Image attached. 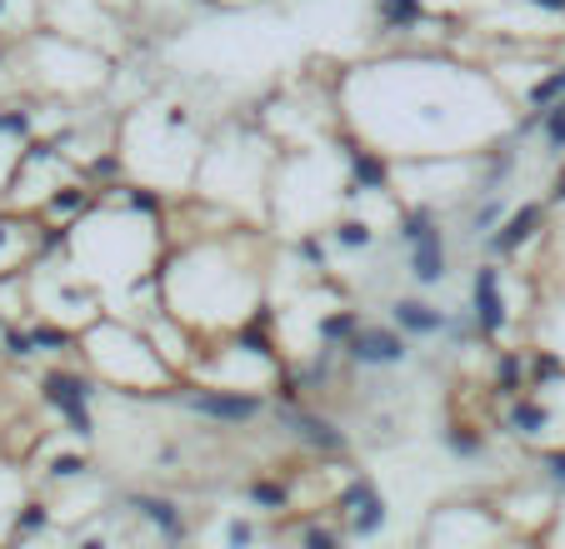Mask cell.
I'll return each instance as SVG.
<instances>
[{"instance_id":"17","label":"cell","mask_w":565,"mask_h":549,"mask_svg":"<svg viewBox=\"0 0 565 549\" xmlns=\"http://www.w3.org/2000/svg\"><path fill=\"white\" fill-rule=\"evenodd\" d=\"M21 525H25V529L45 525V509H41V505H31V509H25V515H21Z\"/></svg>"},{"instance_id":"8","label":"cell","mask_w":565,"mask_h":549,"mask_svg":"<svg viewBox=\"0 0 565 549\" xmlns=\"http://www.w3.org/2000/svg\"><path fill=\"white\" fill-rule=\"evenodd\" d=\"M391 320H395L401 330H411V335H440V330L450 325L446 310L426 305V300H395V305H391Z\"/></svg>"},{"instance_id":"7","label":"cell","mask_w":565,"mask_h":549,"mask_svg":"<svg viewBox=\"0 0 565 549\" xmlns=\"http://www.w3.org/2000/svg\"><path fill=\"white\" fill-rule=\"evenodd\" d=\"M195 415H211V420H250L256 415V395H241V390H201V395H185Z\"/></svg>"},{"instance_id":"16","label":"cell","mask_w":565,"mask_h":549,"mask_svg":"<svg viewBox=\"0 0 565 549\" xmlns=\"http://www.w3.org/2000/svg\"><path fill=\"white\" fill-rule=\"evenodd\" d=\"M545 465H551V480H561V485H565V450H555Z\"/></svg>"},{"instance_id":"4","label":"cell","mask_w":565,"mask_h":549,"mask_svg":"<svg viewBox=\"0 0 565 549\" xmlns=\"http://www.w3.org/2000/svg\"><path fill=\"white\" fill-rule=\"evenodd\" d=\"M345 355L355 359V365H406L411 345L406 335H401V325L395 330H381V325H355L351 340H345Z\"/></svg>"},{"instance_id":"1","label":"cell","mask_w":565,"mask_h":549,"mask_svg":"<svg viewBox=\"0 0 565 549\" xmlns=\"http://www.w3.org/2000/svg\"><path fill=\"white\" fill-rule=\"evenodd\" d=\"M345 116L375 155H476L511 130V106L486 75L446 61L361 65L345 80Z\"/></svg>"},{"instance_id":"2","label":"cell","mask_w":565,"mask_h":549,"mask_svg":"<svg viewBox=\"0 0 565 549\" xmlns=\"http://www.w3.org/2000/svg\"><path fill=\"white\" fill-rule=\"evenodd\" d=\"M160 295L171 305V320L185 325H241V320L256 310L260 286L246 265H235L221 245H205L191 250L166 270L160 280Z\"/></svg>"},{"instance_id":"5","label":"cell","mask_w":565,"mask_h":549,"mask_svg":"<svg viewBox=\"0 0 565 549\" xmlns=\"http://www.w3.org/2000/svg\"><path fill=\"white\" fill-rule=\"evenodd\" d=\"M341 515H345V529H351V535H375V529L385 525V499H381V489H375L371 480L351 485V489H345V499H341Z\"/></svg>"},{"instance_id":"14","label":"cell","mask_w":565,"mask_h":549,"mask_svg":"<svg viewBox=\"0 0 565 549\" xmlns=\"http://www.w3.org/2000/svg\"><path fill=\"white\" fill-rule=\"evenodd\" d=\"M51 475H55V480H75V475H86V460H75V454H65V460H55Z\"/></svg>"},{"instance_id":"6","label":"cell","mask_w":565,"mask_h":549,"mask_svg":"<svg viewBox=\"0 0 565 549\" xmlns=\"http://www.w3.org/2000/svg\"><path fill=\"white\" fill-rule=\"evenodd\" d=\"M470 300H476V325L486 330V335L505 330V295H501V274H495V265H480L476 270Z\"/></svg>"},{"instance_id":"3","label":"cell","mask_w":565,"mask_h":549,"mask_svg":"<svg viewBox=\"0 0 565 549\" xmlns=\"http://www.w3.org/2000/svg\"><path fill=\"white\" fill-rule=\"evenodd\" d=\"M86 355L100 370V380L126 385V390H156V385L171 380L156 340L136 335V330H120V325H110V320L86 330Z\"/></svg>"},{"instance_id":"9","label":"cell","mask_w":565,"mask_h":549,"mask_svg":"<svg viewBox=\"0 0 565 549\" xmlns=\"http://www.w3.org/2000/svg\"><path fill=\"white\" fill-rule=\"evenodd\" d=\"M535 230H541V211H535V205H525V211H515L511 220L501 225V235H495L491 245H495V250H515V245H525Z\"/></svg>"},{"instance_id":"13","label":"cell","mask_w":565,"mask_h":549,"mask_svg":"<svg viewBox=\"0 0 565 549\" xmlns=\"http://www.w3.org/2000/svg\"><path fill=\"white\" fill-rule=\"evenodd\" d=\"M545 140H551V150H565V100L545 116Z\"/></svg>"},{"instance_id":"11","label":"cell","mask_w":565,"mask_h":549,"mask_svg":"<svg viewBox=\"0 0 565 549\" xmlns=\"http://www.w3.org/2000/svg\"><path fill=\"white\" fill-rule=\"evenodd\" d=\"M136 509L150 519V525L166 529V535H181V515H175L171 499H136Z\"/></svg>"},{"instance_id":"18","label":"cell","mask_w":565,"mask_h":549,"mask_svg":"<svg viewBox=\"0 0 565 549\" xmlns=\"http://www.w3.org/2000/svg\"><path fill=\"white\" fill-rule=\"evenodd\" d=\"M531 6H541V11H555V15H565V0H531Z\"/></svg>"},{"instance_id":"12","label":"cell","mask_w":565,"mask_h":549,"mask_svg":"<svg viewBox=\"0 0 565 549\" xmlns=\"http://www.w3.org/2000/svg\"><path fill=\"white\" fill-rule=\"evenodd\" d=\"M335 245H345V250H371L375 245L371 220H341L335 225Z\"/></svg>"},{"instance_id":"10","label":"cell","mask_w":565,"mask_h":549,"mask_svg":"<svg viewBox=\"0 0 565 549\" xmlns=\"http://www.w3.org/2000/svg\"><path fill=\"white\" fill-rule=\"evenodd\" d=\"M511 424H515V434H525V440H535V434L551 424V410L545 405H535V400H521L511 410Z\"/></svg>"},{"instance_id":"15","label":"cell","mask_w":565,"mask_h":549,"mask_svg":"<svg viewBox=\"0 0 565 549\" xmlns=\"http://www.w3.org/2000/svg\"><path fill=\"white\" fill-rule=\"evenodd\" d=\"M256 499L260 505H286V489L280 485H256Z\"/></svg>"}]
</instances>
